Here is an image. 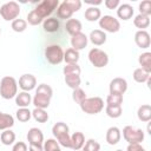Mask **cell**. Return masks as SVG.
<instances>
[{"mask_svg":"<svg viewBox=\"0 0 151 151\" xmlns=\"http://www.w3.org/2000/svg\"><path fill=\"white\" fill-rule=\"evenodd\" d=\"M65 83L72 90L80 87V83H81L80 74H66L65 76Z\"/></svg>","mask_w":151,"mask_h":151,"instance_id":"f546056e","label":"cell"},{"mask_svg":"<svg viewBox=\"0 0 151 151\" xmlns=\"http://www.w3.org/2000/svg\"><path fill=\"white\" fill-rule=\"evenodd\" d=\"M15 117L19 122L26 123L32 118V111H29L28 107H19L15 112Z\"/></svg>","mask_w":151,"mask_h":151,"instance_id":"d6a6232c","label":"cell"},{"mask_svg":"<svg viewBox=\"0 0 151 151\" xmlns=\"http://www.w3.org/2000/svg\"><path fill=\"white\" fill-rule=\"evenodd\" d=\"M59 27H60V22H59V19H57V18L50 17V18H46L42 21V28L47 33L58 32L59 31Z\"/></svg>","mask_w":151,"mask_h":151,"instance_id":"d6986e66","label":"cell"},{"mask_svg":"<svg viewBox=\"0 0 151 151\" xmlns=\"http://www.w3.org/2000/svg\"><path fill=\"white\" fill-rule=\"evenodd\" d=\"M134 42L139 48L146 50L150 47L151 44V39H150V34L146 31H137L134 33Z\"/></svg>","mask_w":151,"mask_h":151,"instance_id":"9a60e30c","label":"cell"},{"mask_svg":"<svg viewBox=\"0 0 151 151\" xmlns=\"http://www.w3.org/2000/svg\"><path fill=\"white\" fill-rule=\"evenodd\" d=\"M99 26L100 28H103L101 31L104 32H109V33H116L120 29V22L117 18H114L113 15H103L99 19Z\"/></svg>","mask_w":151,"mask_h":151,"instance_id":"30bf717a","label":"cell"},{"mask_svg":"<svg viewBox=\"0 0 151 151\" xmlns=\"http://www.w3.org/2000/svg\"><path fill=\"white\" fill-rule=\"evenodd\" d=\"M20 14V6L15 1H8L0 6V15L5 21H13Z\"/></svg>","mask_w":151,"mask_h":151,"instance_id":"5b68a950","label":"cell"},{"mask_svg":"<svg viewBox=\"0 0 151 151\" xmlns=\"http://www.w3.org/2000/svg\"><path fill=\"white\" fill-rule=\"evenodd\" d=\"M28 145H42L44 144V133L38 127H31L27 132Z\"/></svg>","mask_w":151,"mask_h":151,"instance_id":"4fadbf2b","label":"cell"},{"mask_svg":"<svg viewBox=\"0 0 151 151\" xmlns=\"http://www.w3.org/2000/svg\"><path fill=\"white\" fill-rule=\"evenodd\" d=\"M138 63L140 65V68L144 70L147 73H151V53L144 52L138 57Z\"/></svg>","mask_w":151,"mask_h":151,"instance_id":"d4e9b609","label":"cell"},{"mask_svg":"<svg viewBox=\"0 0 151 151\" xmlns=\"http://www.w3.org/2000/svg\"><path fill=\"white\" fill-rule=\"evenodd\" d=\"M84 144H85V136L83 132L77 131L71 136V149H73L74 151L81 150Z\"/></svg>","mask_w":151,"mask_h":151,"instance_id":"44dd1931","label":"cell"},{"mask_svg":"<svg viewBox=\"0 0 151 151\" xmlns=\"http://www.w3.org/2000/svg\"><path fill=\"white\" fill-rule=\"evenodd\" d=\"M32 103V97L29 94V92H19L15 96V104L19 107H28V105Z\"/></svg>","mask_w":151,"mask_h":151,"instance_id":"cb8c5ba5","label":"cell"},{"mask_svg":"<svg viewBox=\"0 0 151 151\" xmlns=\"http://www.w3.org/2000/svg\"><path fill=\"white\" fill-rule=\"evenodd\" d=\"M28 151H44V146L42 145H29Z\"/></svg>","mask_w":151,"mask_h":151,"instance_id":"c3c4849f","label":"cell"},{"mask_svg":"<svg viewBox=\"0 0 151 151\" xmlns=\"http://www.w3.org/2000/svg\"><path fill=\"white\" fill-rule=\"evenodd\" d=\"M139 14L150 17L151 14V1L150 0H144L139 4Z\"/></svg>","mask_w":151,"mask_h":151,"instance_id":"7bdbcfd3","label":"cell"},{"mask_svg":"<svg viewBox=\"0 0 151 151\" xmlns=\"http://www.w3.org/2000/svg\"><path fill=\"white\" fill-rule=\"evenodd\" d=\"M74 12L72 11V8L66 4V1L64 0L61 4H59V6H58V8H57V17L59 18V19H71V17H72V14H73Z\"/></svg>","mask_w":151,"mask_h":151,"instance_id":"7402d4cb","label":"cell"},{"mask_svg":"<svg viewBox=\"0 0 151 151\" xmlns=\"http://www.w3.org/2000/svg\"><path fill=\"white\" fill-rule=\"evenodd\" d=\"M13 125H14V117L8 113L0 112V131L8 130Z\"/></svg>","mask_w":151,"mask_h":151,"instance_id":"484cf974","label":"cell"},{"mask_svg":"<svg viewBox=\"0 0 151 151\" xmlns=\"http://www.w3.org/2000/svg\"><path fill=\"white\" fill-rule=\"evenodd\" d=\"M83 151H100V144L94 139H87L83 146Z\"/></svg>","mask_w":151,"mask_h":151,"instance_id":"b9f144b4","label":"cell"},{"mask_svg":"<svg viewBox=\"0 0 151 151\" xmlns=\"http://www.w3.org/2000/svg\"><path fill=\"white\" fill-rule=\"evenodd\" d=\"M126 151H146L140 144H129Z\"/></svg>","mask_w":151,"mask_h":151,"instance_id":"7dc6e473","label":"cell"},{"mask_svg":"<svg viewBox=\"0 0 151 151\" xmlns=\"http://www.w3.org/2000/svg\"><path fill=\"white\" fill-rule=\"evenodd\" d=\"M117 151H123V150H117Z\"/></svg>","mask_w":151,"mask_h":151,"instance_id":"816d5d0a","label":"cell"},{"mask_svg":"<svg viewBox=\"0 0 151 151\" xmlns=\"http://www.w3.org/2000/svg\"><path fill=\"white\" fill-rule=\"evenodd\" d=\"M37 86V78L31 74V73H25L19 78V87L25 91V92H29L32 90H34Z\"/></svg>","mask_w":151,"mask_h":151,"instance_id":"8fae6325","label":"cell"},{"mask_svg":"<svg viewBox=\"0 0 151 151\" xmlns=\"http://www.w3.org/2000/svg\"><path fill=\"white\" fill-rule=\"evenodd\" d=\"M133 15V7L130 4H120L117 8V17L122 20H129Z\"/></svg>","mask_w":151,"mask_h":151,"instance_id":"ac0fdd59","label":"cell"},{"mask_svg":"<svg viewBox=\"0 0 151 151\" xmlns=\"http://www.w3.org/2000/svg\"><path fill=\"white\" fill-rule=\"evenodd\" d=\"M109 90H110V93H118V94L123 96L127 90V81L124 78H120V77L113 78L110 81Z\"/></svg>","mask_w":151,"mask_h":151,"instance_id":"7c38bea8","label":"cell"},{"mask_svg":"<svg viewBox=\"0 0 151 151\" xmlns=\"http://www.w3.org/2000/svg\"><path fill=\"white\" fill-rule=\"evenodd\" d=\"M87 42H88V38L83 32H79L71 37V46L73 50L78 51V52L80 50H84L87 46Z\"/></svg>","mask_w":151,"mask_h":151,"instance_id":"5bb4252c","label":"cell"},{"mask_svg":"<svg viewBox=\"0 0 151 151\" xmlns=\"http://www.w3.org/2000/svg\"><path fill=\"white\" fill-rule=\"evenodd\" d=\"M42 146H44V151H61L60 145L53 138H50L47 140H44Z\"/></svg>","mask_w":151,"mask_h":151,"instance_id":"74e56055","label":"cell"},{"mask_svg":"<svg viewBox=\"0 0 151 151\" xmlns=\"http://www.w3.org/2000/svg\"><path fill=\"white\" fill-rule=\"evenodd\" d=\"M84 17L87 21H97L100 19L101 17V12L98 7H93V6H90L88 8L85 9V13H84Z\"/></svg>","mask_w":151,"mask_h":151,"instance_id":"83f0119b","label":"cell"},{"mask_svg":"<svg viewBox=\"0 0 151 151\" xmlns=\"http://www.w3.org/2000/svg\"><path fill=\"white\" fill-rule=\"evenodd\" d=\"M105 112L110 118H119L123 114V109L120 105H106Z\"/></svg>","mask_w":151,"mask_h":151,"instance_id":"e575fe53","label":"cell"},{"mask_svg":"<svg viewBox=\"0 0 151 151\" xmlns=\"http://www.w3.org/2000/svg\"><path fill=\"white\" fill-rule=\"evenodd\" d=\"M42 21H44V19H42L41 17H39V14H38L34 9H32V11L27 14L26 22H28V24H29V25H32V26H37V25L41 24Z\"/></svg>","mask_w":151,"mask_h":151,"instance_id":"d590c367","label":"cell"},{"mask_svg":"<svg viewBox=\"0 0 151 151\" xmlns=\"http://www.w3.org/2000/svg\"><path fill=\"white\" fill-rule=\"evenodd\" d=\"M80 109L87 114H97L104 109V100L100 97H87L81 104Z\"/></svg>","mask_w":151,"mask_h":151,"instance_id":"277c9868","label":"cell"},{"mask_svg":"<svg viewBox=\"0 0 151 151\" xmlns=\"http://www.w3.org/2000/svg\"><path fill=\"white\" fill-rule=\"evenodd\" d=\"M88 60L90 63L97 67V68H101V67H105L107 64H109V55L106 52H104L103 50L100 48H91L90 52H88Z\"/></svg>","mask_w":151,"mask_h":151,"instance_id":"52a82bcc","label":"cell"},{"mask_svg":"<svg viewBox=\"0 0 151 151\" xmlns=\"http://www.w3.org/2000/svg\"><path fill=\"white\" fill-rule=\"evenodd\" d=\"M81 28H83V25L78 19H72L71 18L65 24V29L71 37L77 34V33H79V32H81Z\"/></svg>","mask_w":151,"mask_h":151,"instance_id":"ffe728a7","label":"cell"},{"mask_svg":"<svg viewBox=\"0 0 151 151\" xmlns=\"http://www.w3.org/2000/svg\"><path fill=\"white\" fill-rule=\"evenodd\" d=\"M0 140L4 145H12L15 142V133L11 129L4 130L0 134Z\"/></svg>","mask_w":151,"mask_h":151,"instance_id":"1f68e13d","label":"cell"},{"mask_svg":"<svg viewBox=\"0 0 151 151\" xmlns=\"http://www.w3.org/2000/svg\"><path fill=\"white\" fill-rule=\"evenodd\" d=\"M78 151H83V150H78Z\"/></svg>","mask_w":151,"mask_h":151,"instance_id":"f5cc1de1","label":"cell"},{"mask_svg":"<svg viewBox=\"0 0 151 151\" xmlns=\"http://www.w3.org/2000/svg\"><path fill=\"white\" fill-rule=\"evenodd\" d=\"M137 117L140 122L147 123L151 120V106L149 104H144L138 107L137 110Z\"/></svg>","mask_w":151,"mask_h":151,"instance_id":"603a6c76","label":"cell"},{"mask_svg":"<svg viewBox=\"0 0 151 151\" xmlns=\"http://www.w3.org/2000/svg\"><path fill=\"white\" fill-rule=\"evenodd\" d=\"M32 117L34 118L35 122L38 123H46L48 120V113L46 110L44 109H38V107H34V110L32 111Z\"/></svg>","mask_w":151,"mask_h":151,"instance_id":"4dcf8cb0","label":"cell"},{"mask_svg":"<svg viewBox=\"0 0 151 151\" xmlns=\"http://www.w3.org/2000/svg\"><path fill=\"white\" fill-rule=\"evenodd\" d=\"M122 138V132L117 127V126H111L107 129L106 131V136H105V139L109 145H116L119 143Z\"/></svg>","mask_w":151,"mask_h":151,"instance_id":"2e32d148","label":"cell"},{"mask_svg":"<svg viewBox=\"0 0 151 151\" xmlns=\"http://www.w3.org/2000/svg\"><path fill=\"white\" fill-rule=\"evenodd\" d=\"M52 96H53L52 87L47 84H40L35 90L34 97L32 98V104L34 105V107L46 110L50 106Z\"/></svg>","mask_w":151,"mask_h":151,"instance_id":"6da1fadb","label":"cell"},{"mask_svg":"<svg viewBox=\"0 0 151 151\" xmlns=\"http://www.w3.org/2000/svg\"><path fill=\"white\" fill-rule=\"evenodd\" d=\"M123 137L129 144H140L144 140V132L132 125H126L123 129Z\"/></svg>","mask_w":151,"mask_h":151,"instance_id":"ba28073f","label":"cell"},{"mask_svg":"<svg viewBox=\"0 0 151 151\" xmlns=\"http://www.w3.org/2000/svg\"><path fill=\"white\" fill-rule=\"evenodd\" d=\"M104 5H105L109 9H116V8H118V6L120 5V2H119V0H105Z\"/></svg>","mask_w":151,"mask_h":151,"instance_id":"f6af8a7d","label":"cell"},{"mask_svg":"<svg viewBox=\"0 0 151 151\" xmlns=\"http://www.w3.org/2000/svg\"><path fill=\"white\" fill-rule=\"evenodd\" d=\"M133 25L139 28V31H145L150 26V17L143 15V14H137L133 19Z\"/></svg>","mask_w":151,"mask_h":151,"instance_id":"4316f807","label":"cell"},{"mask_svg":"<svg viewBox=\"0 0 151 151\" xmlns=\"http://www.w3.org/2000/svg\"><path fill=\"white\" fill-rule=\"evenodd\" d=\"M132 77H133V80H134V81L142 84V83H146V81L150 79V73H147V72H145L144 70H142L140 67H138V68H136V70L133 71Z\"/></svg>","mask_w":151,"mask_h":151,"instance_id":"836d02e7","label":"cell"},{"mask_svg":"<svg viewBox=\"0 0 151 151\" xmlns=\"http://www.w3.org/2000/svg\"><path fill=\"white\" fill-rule=\"evenodd\" d=\"M87 38L90 39V41L93 45L101 46V45H104L106 42V38L107 37H106V33L104 31H101V29H93V31H91V33H90V35Z\"/></svg>","mask_w":151,"mask_h":151,"instance_id":"e0dca14e","label":"cell"},{"mask_svg":"<svg viewBox=\"0 0 151 151\" xmlns=\"http://www.w3.org/2000/svg\"><path fill=\"white\" fill-rule=\"evenodd\" d=\"M0 34H1V28H0Z\"/></svg>","mask_w":151,"mask_h":151,"instance_id":"f907efd6","label":"cell"},{"mask_svg":"<svg viewBox=\"0 0 151 151\" xmlns=\"http://www.w3.org/2000/svg\"><path fill=\"white\" fill-rule=\"evenodd\" d=\"M85 2L88 4V5H91V6H93V7H97L98 5L101 4V0H97V1H85Z\"/></svg>","mask_w":151,"mask_h":151,"instance_id":"681fc988","label":"cell"},{"mask_svg":"<svg viewBox=\"0 0 151 151\" xmlns=\"http://www.w3.org/2000/svg\"><path fill=\"white\" fill-rule=\"evenodd\" d=\"M64 76L66 74H80L81 68L78 64H66V66H64L63 68Z\"/></svg>","mask_w":151,"mask_h":151,"instance_id":"60d3db41","label":"cell"},{"mask_svg":"<svg viewBox=\"0 0 151 151\" xmlns=\"http://www.w3.org/2000/svg\"><path fill=\"white\" fill-rule=\"evenodd\" d=\"M79 58H80L79 52L76 51V50H73L72 47L71 48H67L64 52V61L66 64H78Z\"/></svg>","mask_w":151,"mask_h":151,"instance_id":"f1b7e54d","label":"cell"},{"mask_svg":"<svg viewBox=\"0 0 151 151\" xmlns=\"http://www.w3.org/2000/svg\"><path fill=\"white\" fill-rule=\"evenodd\" d=\"M11 27H12V29H13L14 32L21 33V32H24V31L27 28V22H26V20H24V19H15V20L12 21Z\"/></svg>","mask_w":151,"mask_h":151,"instance_id":"8d00e7d4","label":"cell"},{"mask_svg":"<svg viewBox=\"0 0 151 151\" xmlns=\"http://www.w3.org/2000/svg\"><path fill=\"white\" fill-rule=\"evenodd\" d=\"M18 94V83L15 78L11 76H5L0 81V96L4 99L15 98Z\"/></svg>","mask_w":151,"mask_h":151,"instance_id":"3957f363","label":"cell"},{"mask_svg":"<svg viewBox=\"0 0 151 151\" xmlns=\"http://www.w3.org/2000/svg\"><path fill=\"white\" fill-rule=\"evenodd\" d=\"M45 59L51 64V65H59L61 61H64V51L61 46L59 45H48L45 48Z\"/></svg>","mask_w":151,"mask_h":151,"instance_id":"8992f818","label":"cell"},{"mask_svg":"<svg viewBox=\"0 0 151 151\" xmlns=\"http://www.w3.org/2000/svg\"><path fill=\"white\" fill-rule=\"evenodd\" d=\"M66 4L72 8L73 12H78L81 7V1L80 0H65Z\"/></svg>","mask_w":151,"mask_h":151,"instance_id":"ee69618b","label":"cell"},{"mask_svg":"<svg viewBox=\"0 0 151 151\" xmlns=\"http://www.w3.org/2000/svg\"><path fill=\"white\" fill-rule=\"evenodd\" d=\"M58 6H59L58 0H44L37 5L34 11L39 14V17H41L45 20L46 18H50V15L58 8Z\"/></svg>","mask_w":151,"mask_h":151,"instance_id":"9c48e42d","label":"cell"},{"mask_svg":"<svg viewBox=\"0 0 151 151\" xmlns=\"http://www.w3.org/2000/svg\"><path fill=\"white\" fill-rule=\"evenodd\" d=\"M52 133L55 137V140L60 146L64 147H71V136H70V129L66 123L58 122L52 126Z\"/></svg>","mask_w":151,"mask_h":151,"instance_id":"7a4b0ae2","label":"cell"},{"mask_svg":"<svg viewBox=\"0 0 151 151\" xmlns=\"http://www.w3.org/2000/svg\"><path fill=\"white\" fill-rule=\"evenodd\" d=\"M86 98H87V97H86V93H85V91H84L83 88L78 87V88L73 90V92H72V99H73L77 104L80 105Z\"/></svg>","mask_w":151,"mask_h":151,"instance_id":"f35d334b","label":"cell"},{"mask_svg":"<svg viewBox=\"0 0 151 151\" xmlns=\"http://www.w3.org/2000/svg\"><path fill=\"white\" fill-rule=\"evenodd\" d=\"M12 151H27V145L24 142H17L13 145Z\"/></svg>","mask_w":151,"mask_h":151,"instance_id":"bcb514c9","label":"cell"},{"mask_svg":"<svg viewBox=\"0 0 151 151\" xmlns=\"http://www.w3.org/2000/svg\"><path fill=\"white\" fill-rule=\"evenodd\" d=\"M106 104L107 105H120L123 104V96L118 93H110L106 97Z\"/></svg>","mask_w":151,"mask_h":151,"instance_id":"ab89813d","label":"cell"}]
</instances>
